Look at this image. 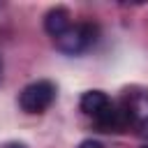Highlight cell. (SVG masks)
Here are the masks:
<instances>
[{"mask_svg":"<svg viewBox=\"0 0 148 148\" xmlns=\"http://www.w3.org/2000/svg\"><path fill=\"white\" fill-rule=\"evenodd\" d=\"M81 111L95 123V127L99 132H109V134H118L130 130L127 127V118L120 104H116L104 90H88L81 95L79 99Z\"/></svg>","mask_w":148,"mask_h":148,"instance_id":"obj_1","label":"cell"},{"mask_svg":"<svg viewBox=\"0 0 148 148\" xmlns=\"http://www.w3.org/2000/svg\"><path fill=\"white\" fill-rule=\"evenodd\" d=\"M99 37V28L90 21H81V23H72L62 35H58L53 39L56 49L67 53V56H79L83 51H88Z\"/></svg>","mask_w":148,"mask_h":148,"instance_id":"obj_2","label":"cell"},{"mask_svg":"<svg viewBox=\"0 0 148 148\" xmlns=\"http://www.w3.org/2000/svg\"><path fill=\"white\" fill-rule=\"evenodd\" d=\"M120 106L125 111L127 127H132L136 134L148 139V90H143V88H127L123 92Z\"/></svg>","mask_w":148,"mask_h":148,"instance_id":"obj_3","label":"cell"},{"mask_svg":"<svg viewBox=\"0 0 148 148\" xmlns=\"http://www.w3.org/2000/svg\"><path fill=\"white\" fill-rule=\"evenodd\" d=\"M56 99V83L49 79H39L28 83L21 92H18V106L25 113H44Z\"/></svg>","mask_w":148,"mask_h":148,"instance_id":"obj_4","label":"cell"},{"mask_svg":"<svg viewBox=\"0 0 148 148\" xmlns=\"http://www.w3.org/2000/svg\"><path fill=\"white\" fill-rule=\"evenodd\" d=\"M72 25V14L67 7H51L44 16V30L56 39L58 35H62L67 28Z\"/></svg>","mask_w":148,"mask_h":148,"instance_id":"obj_5","label":"cell"},{"mask_svg":"<svg viewBox=\"0 0 148 148\" xmlns=\"http://www.w3.org/2000/svg\"><path fill=\"white\" fill-rule=\"evenodd\" d=\"M79 148H104V146L99 141H95V139H86V141L79 143Z\"/></svg>","mask_w":148,"mask_h":148,"instance_id":"obj_6","label":"cell"},{"mask_svg":"<svg viewBox=\"0 0 148 148\" xmlns=\"http://www.w3.org/2000/svg\"><path fill=\"white\" fill-rule=\"evenodd\" d=\"M2 148H28L25 143H18V141H12V143H5Z\"/></svg>","mask_w":148,"mask_h":148,"instance_id":"obj_7","label":"cell"},{"mask_svg":"<svg viewBox=\"0 0 148 148\" xmlns=\"http://www.w3.org/2000/svg\"><path fill=\"white\" fill-rule=\"evenodd\" d=\"M0 72H2V62H0Z\"/></svg>","mask_w":148,"mask_h":148,"instance_id":"obj_8","label":"cell"},{"mask_svg":"<svg viewBox=\"0 0 148 148\" xmlns=\"http://www.w3.org/2000/svg\"><path fill=\"white\" fill-rule=\"evenodd\" d=\"M141 148H148V146H141Z\"/></svg>","mask_w":148,"mask_h":148,"instance_id":"obj_9","label":"cell"}]
</instances>
